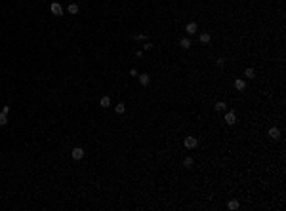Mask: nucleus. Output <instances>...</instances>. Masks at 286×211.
Returning <instances> with one entry per match:
<instances>
[{
  "label": "nucleus",
  "instance_id": "nucleus-1",
  "mask_svg": "<svg viewBox=\"0 0 286 211\" xmlns=\"http://www.w3.org/2000/svg\"><path fill=\"white\" fill-rule=\"evenodd\" d=\"M183 145H185V148H195L196 145H199V139H196V137H185L183 139Z\"/></svg>",
  "mask_w": 286,
  "mask_h": 211
},
{
  "label": "nucleus",
  "instance_id": "nucleus-2",
  "mask_svg": "<svg viewBox=\"0 0 286 211\" xmlns=\"http://www.w3.org/2000/svg\"><path fill=\"white\" fill-rule=\"evenodd\" d=\"M50 11H52V15H63V8H61V4H59V2H52Z\"/></svg>",
  "mask_w": 286,
  "mask_h": 211
},
{
  "label": "nucleus",
  "instance_id": "nucleus-3",
  "mask_svg": "<svg viewBox=\"0 0 286 211\" xmlns=\"http://www.w3.org/2000/svg\"><path fill=\"white\" fill-rule=\"evenodd\" d=\"M71 156H72V160H82V158H84V150L80 147H76V148H72Z\"/></svg>",
  "mask_w": 286,
  "mask_h": 211
},
{
  "label": "nucleus",
  "instance_id": "nucleus-4",
  "mask_svg": "<svg viewBox=\"0 0 286 211\" xmlns=\"http://www.w3.org/2000/svg\"><path fill=\"white\" fill-rule=\"evenodd\" d=\"M225 122H227L229 125H233V124H237V116H235V112L233 110H229V112H225Z\"/></svg>",
  "mask_w": 286,
  "mask_h": 211
},
{
  "label": "nucleus",
  "instance_id": "nucleus-5",
  "mask_svg": "<svg viewBox=\"0 0 286 211\" xmlns=\"http://www.w3.org/2000/svg\"><path fill=\"white\" fill-rule=\"evenodd\" d=\"M269 137H271L273 141H279L280 139V129L279 128H271L269 129Z\"/></svg>",
  "mask_w": 286,
  "mask_h": 211
},
{
  "label": "nucleus",
  "instance_id": "nucleus-6",
  "mask_svg": "<svg viewBox=\"0 0 286 211\" xmlns=\"http://www.w3.org/2000/svg\"><path fill=\"white\" fill-rule=\"evenodd\" d=\"M235 90L244 91V90H246V82H244L242 78H237V80H235Z\"/></svg>",
  "mask_w": 286,
  "mask_h": 211
},
{
  "label": "nucleus",
  "instance_id": "nucleus-7",
  "mask_svg": "<svg viewBox=\"0 0 286 211\" xmlns=\"http://www.w3.org/2000/svg\"><path fill=\"white\" fill-rule=\"evenodd\" d=\"M185 31H187V34H195V32L199 31V25H196V23H189V25L185 27Z\"/></svg>",
  "mask_w": 286,
  "mask_h": 211
},
{
  "label": "nucleus",
  "instance_id": "nucleus-8",
  "mask_svg": "<svg viewBox=\"0 0 286 211\" xmlns=\"http://www.w3.org/2000/svg\"><path fill=\"white\" fill-rule=\"evenodd\" d=\"M149 82H151V76L149 74H139V84L141 86H149Z\"/></svg>",
  "mask_w": 286,
  "mask_h": 211
},
{
  "label": "nucleus",
  "instance_id": "nucleus-9",
  "mask_svg": "<svg viewBox=\"0 0 286 211\" xmlns=\"http://www.w3.org/2000/svg\"><path fill=\"white\" fill-rule=\"evenodd\" d=\"M99 105H101V107H111V97H109V95H103L101 97V101H99Z\"/></svg>",
  "mask_w": 286,
  "mask_h": 211
},
{
  "label": "nucleus",
  "instance_id": "nucleus-10",
  "mask_svg": "<svg viewBox=\"0 0 286 211\" xmlns=\"http://www.w3.org/2000/svg\"><path fill=\"white\" fill-rule=\"evenodd\" d=\"M210 38H212V36H210V32H202V34L199 36V40H200L202 44H208V42H210Z\"/></svg>",
  "mask_w": 286,
  "mask_h": 211
},
{
  "label": "nucleus",
  "instance_id": "nucleus-11",
  "mask_svg": "<svg viewBox=\"0 0 286 211\" xmlns=\"http://www.w3.org/2000/svg\"><path fill=\"white\" fill-rule=\"evenodd\" d=\"M179 46L183 48V50H189V48H191V40H189V38H181Z\"/></svg>",
  "mask_w": 286,
  "mask_h": 211
},
{
  "label": "nucleus",
  "instance_id": "nucleus-12",
  "mask_svg": "<svg viewBox=\"0 0 286 211\" xmlns=\"http://www.w3.org/2000/svg\"><path fill=\"white\" fill-rule=\"evenodd\" d=\"M227 207H229V209H233V211L239 209V200H229V202H227Z\"/></svg>",
  "mask_w": 286,
  "mask_h": 211
},
{
  "label": "nucleus",
  "instance_id": "nucleus-13",
  "mask_svg": "<svg viewBox=\"0 0 286 211\" xmlns=\"http://www.w3.org/2000/svg\"><path fill=\"white\" fill-rule=\"evenodd\" d=\"M244 76H246V78H256V71H254V68H246V71H244Z\"/></svg>",
  "mask_w": 286,
  "mask_h": 211
},
{
  "label": "nucleus",
  "instance_id": "nucleus-14",
  "mask_svg": "<svg viewBox=\"0 0 286 211\" xmlns=\"http://www.w3.org/2000/svg\"><path fill=\"white\" fill-rule=\"evenodd\" d=\"M115 110L118 112V114H124V110H126V107H124V103H118V105L115 107Z\"/></svg>",
  "mask_w": 286,
  "mask_h": 211
},
{
  "label": "nucleus",
  "instance_id": "nucleus-15",
  "mask_svg": "<svg viewBox=\"0 0 286 211\" xmlns=\"http://www.w3.org/2000/svg\"><path fill=\"white\" fill-rule=\"evenodd\" d=\"M193 164H195V162H193V158H189V156L183 158V165H185V168H191Z\"/></svg>",
  "mask_w": 286,
  "mask_h": 211
},
{
  "label": "nucleus",
  "instance_id": "nucleus-16",
  "mask_svg": "<svg viewBox=\"0 0 286 211\" xmlns=\"http://www.w3.org/2000/svg\"><path fill=\"white\" fill-rule=\"evenodd\" d=\"M67 10H69V14H78V6H76V4H69Z\"/></svg>",
  "mask_w": 286,
  "mask_h": 211
},
{
  "label": "nucleus",
  "instance_id": "nucleus-17",
  "mask_svg": "<svg viewBox=\"0 0 286 211\" xmlns=\"http://www.w3.org/2000/svg\"><path fill=\"white\" fill-rule=\"evenodd\" d=\"M225 108H227V105H225L223 101H219V103H216V110H219V112H221V110H225Z\"/></svg>",
  "mask_w": 286,
  "mask_h": 211
},
{
  "label": "nucleus",
  "instance_id": "nucleus-18",
  "mask_svg": "<svg viewBox=\"0 0 286 211\" xmlns=\"http://www.w3.org/2000/svg\"><path fill=\"white\" fill-rule=\"evenodd\" d=\"M6 124H8V118H6V114L0 110V125H6Z\"/></svg>",
  "mask_w": 286,
  "mask_h": 211
},
{
  "label": "nucleus",
  "instance_id": "nucleus-19",
  "mask_svg": "<svg viewBox=\"0 0 286 211\" xmlns=\"http://www.w3.org/2000/svg\"><path fill=\"white\" fill-rule=\"evenodd\" d=\"M134 38H135V40H145V38H147V34H135Z\"/></svg>",
  "mask_w": 286,
  "mask_h": 211
},
{
  "label": "nucleus",
  "instance_id": "nucleus-20",
  "mask_svg": "<svg viewBox=\"0 0 286 211\" xmlns=\"http://www.w3.org/2000/svg\"><path fill=\"white\" fill-rule=\"evenodd\" d=\"M223 65H225V59L219 57V59H217V67H223Z\"/></svg>",
  "mask_w": 286,
  "mask_h": 211
},
{
  "label": "nucleus",
  "instance_id": "nucleus-21",
  "mask_svg": "<svg viewBox=\"0 0 286 211\" xmlns=\"http://www.w3.org/2000/svg\"><path fill=\"white\" fill-rule=\"evenodd\" d=\"M151 48H153V44H151V42H147V44L143 46V50H151Z\"/></svg>",
  "mask_w": 286,
  "mask_h": 211
},
{
  "label": "nucleus",
  "instance_id": "nucleus-22",
  "mask_svg": "<svg viewBox=\"0 0 286 211\" xmlns=\"http://www.w3.org/2000/svg\"><path fill=\"white\" fill-rule=\"evenodd\" d=\"M240 2H242V0H240Z\"/></svg>",
  "mask_w": 286,
  "mask_h": 211
}]
</instances>
